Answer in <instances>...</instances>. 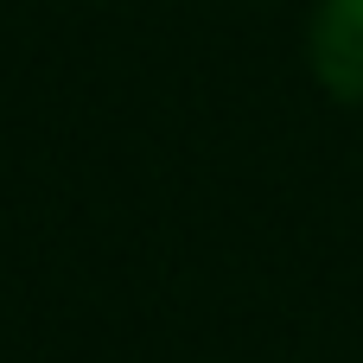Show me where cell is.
<instances>
[{
    "instance_id": "obj_1",
    "label": "cell",
    "mask_w": 363,
    "mask_h": 363,
    "mask_svg": "<svg viewBox=\"0 0 363 363\" xmlns=\"http://www.w3.org/2000/svg\"><path fill=\"white\" fill-rule=\"evenodd\" d=\"M306 64H313V83L332 102L357 108L363 102V0H319L313 6Z\"/></svg>"
}]
</instances>
